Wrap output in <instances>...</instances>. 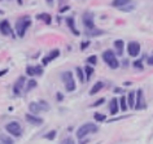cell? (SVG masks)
<instances>
[{"label":"cell","instance_id":"24","mask_svg":"<svg viewBox=\"0 0 153 144\" xmlns=\"http://www.w3.org/2000/svg\"><path fill=\"white\" fill-rule=\"evenodd\" d=\"M120 105H121V111H122V112H125L126 109H127L128 104H127V99H126L125 96H122L121 99H120Z\"/></svg>","mask_w":153,"mask_h":144},{"label":"cell","instance_id":"23","mask_svg":"<svg viewBox=\"0 0 153 144\" xmlns=\"http://www.w3.org/2000/svg\"><path fill=\"white\" fill-rule=\"evenodd\" d=\"M85 73H86V81H90L91 75H92V73H94V68L90 66V65H87L85 68Z\"/></svg>","mask_w":153,"mask_h":144},{"label":"cell","instance_id":"45","mask_svg":"<svg viewBox=\"0 0 153 144\" xmlns=\"http://www.w3.org/2000/svg\"><path fill=\"white\" fill-rule=\"evenodd\" d=\"M0 1H1V0H0Z\"/></svg>","mask_w":153,"mask_h":144},{"label":"cell","instance_id":"46","mask_svg":"<svg viewBox=\"0 0 153 144\" xmlns=\"http://www.w3.org/2000/svg\"><path fill=\"white\" fill-rule=\"evenodd\" d=\"M0 144H1V143H0Z\"/></svg>","mask_w":153,"mask_h":144},{"label":"cell","instance_id":"43","mask_svg":"<svg viewBox=\"0 0 153 144\" xmlns=\"http://www.w3.org/2000/svg\"><path fill=\"white\" fill-rule=\"evenodd\" d=\"M45 1H47V3H48V4H51V5H52V3H53V0H45Z\"/></svg>","mask_w":153,"mask_h":144},{"label":"cell","instance_id":"41","mask_svg":"<svg viewBox=\"0 0 153 144\" xmlns=\"http://www.w3.org/2000/svg\"><path fill=\"white\" fill-rule=\"evenodd\" d=\"M86 143H88V139H85V140L81 139V142H79V144H86Z\"/></svg>","mask_w":153,"mask_h":144},{"label":"cell","instance_id":"44","mask_svg":"<svg viewBox=\"0 0 153 144\" xmlns=\"http://www.w3.org/2000/svg\"><path fill=\"white\" fill-rule=\"evenodd\" d=\"M17 3H18L20 5H22V0H17Z\"/></svg>","mask_w":153,"mask_h":144},{"label":"cell","instance_id":"9","mask_svg":"<svg viewBox=\"0 0 153 144\" xmlns=\"http://www.w3.org/2000/svg\"><path fill=\"white\" fill-rule=\"evenodd\" d=\"M60 56V50H53L49 52L48 56H45V57L43 59V65H48L49 61H53L55 59H57Z\"/></svg>","mask_w":153,"mask_h":144},{"label":"cell","instance_id":"31","mask_svg":"<svg viewBox=\"0 0 153 144\" xmlns=\"http://www.w3.org/2000/svg\"><path fill=\"white\" fill-rule=\"evenodd\" d=\"M26 74L30 75V77L35 75V66H27L26 68Z\"/></svg>","mask_w":153,"mask_h":144},{"label":"cell","instance_id":"25","mask_svg":"<svg viewBox=\"0 0 153 144\" xmlns=\"http://www.w3.org/2000/svg\"><path fill=\"white\" fill-rule=\"evenodd\" d=\"M39 103V107H40V111L42 112H48L49 111V105L47 101H44V100H40V101H38Z\"/></svg>","mask_w":153,"mask_h":144},{"label":"cell","instance_id":"17","mask_svg":"<svg viewBox=\"0 0 153 144\" xmlns=\"http://www.w3.org/2000/svg\"><path fill=\"white\" fill-rule=\"evenodd\" d=\"M123 45H125V43H123V40H121V39L114 42V47L117 48V53L120 56L122 55V52H123Z\"/></svg>","mask_w":153,"mask_h":144},{"label":"cell","instance_id":"5","mask_svg":"<svg viewBox=\"0 0 153 144\" xmlns=\"http://www.w3.org/2000/svg\"><path fill=\"white\" fill-rule=\"evenodd\" d=\"M82 21H83V25L86 26L88 30H94L95 29V22H94V14L90 13V12H86L82 17Z\"/></svg>","mask_w":153,"mask_h":144},{"label":"cell","instance_id":"7","mask_svg":"<svg viewBox=\"0 0 153 144\" xmlns=\"http://www.w3.org/2000/svg\"><path fill=\"white\" fill-rule=\"evenodd\" d=\"M145 108V99H144V94L143 90H137L136 91V103H135V109H144Z\"/></svg>","mask_w":153,"mask_h":144},{"label":"cell","instance_id":"18","mask_svg":"<svg viewBox=\"0 0 153 144\" xmlns=\"http://www.w3.org/2000/svg\"><path fill=\"white\" fill-rule=\"evenodd\" d=\"M0 142H1V144H14L13 139L9 138V135H5V134H0Z\"/></svg>","mask_w":153,"mask_h":144},{"label":"cell","instance_id":"10","mask_svg":"<svg viewBox=\"0 0 153 144\" xmlns=\"http://www.w3.org/2000/svg\"><path fill=\"white\" fill-rule=\"evenodd\" d=\"M25 118H26V121H27L29 123L35 125V126H39V125L43 123V120L39 118V117H36L35 114H30V113H29V114L25 116Z\"/></svg>","mask_w":153,"mask_h":144},{"label":"cell","instance_id":"37","mask_svg":"<svg viewBox=\"0 0 153 144\" xmlns=\"http://www.w3.org/2000/svg\"><path fill=\"white\" fill-rule=\"evenodd\" d=\"M70 9V7L69 5H65V7H61L60 8V13H65V12H68V10Z\"/></svg>","mask_w":153,"mask_h":144},{"label":"cell","instance_id":"22","mask_svg":"<svg viewBox=\"0 0 153 144\" xmlns=\"http://www.w3.org/2000/svg\"><path fill=\"white\" fill-rule=\"evenodd\" d=\"M61 79L64 81V83H66V82L70 81V79H73V74H71V71H64V73L61 74Z\"/></svg>","mask_w":153,"mask_h":144},{"label":"cell","instance_id":"14","mask_svg":"<svg viewBox=\"0 0 153 144\" xmlns=\"http://www.w3.org/2000/svg\"><path fill=\"white\" fill-rule=\"evenodd\" d=\"M109 111H110V114L114 116L117 114L118 111H120V107H118V100L117 99H112V101H110L109 104Z\"/></svg>","mask_w":153,"mask_h":144},{"label":"cell","instance_id":"38","mask_svg":"<svg viewBox=\"0 0 153 144\" xmlns=\"http://www.w3.org/2000/svg\"><path fill=\"white\" fill-rule=\"evenodd\" d=\"M134 66L137 68V69H143V65H141V61H139V60L134 62Z\"/></svg>","mask_w":153,"mask_h":144},{"label":"cell","instance_id":"35","mask_svg":"<svg viewBox=\"0 0 153 144\" xmlns=\"http://www.w3.org/2000/svg\"><path fill=\"white\" fill-rule=\"evenodd\" d=\"M104 101H105V99H104V97H101V99H99L97 101H95V103L92 104V107H99V105H101Z\"/></svg>","mask_w":153,"mask_h":144},{"label":"cell","instance_id":"3","mask_svg":"<svg viewBox=\"0 0 153 144\" xmlns=\"http://www.w3.org/2000/svg\"><path fill=\"white\" fill-rule=\"evenodd\" d=\"M102 60H104V61L108 64L112 69H117V68L120 66V62H118L116 55H114V52L110 51V50L105 51L104 53H102Z\"/></svg>","mask_w":153,"mask_h":144},{"label":"cell","instance_id":"36","mask_svg":"<svg viewBox=\"0 0 153 144\" xmlns=\"http://www.w3.org/2000/svg\"><path fill=\"white\" fill-rule=\"evenodd\" d=\"M90 45V42L87 40V42H83V43H81V51H85L87 47Z\"/></svg>","mask_w":153,"mask_h":144},{"label":"cell","instance_id":"32","mask_svg":"<svg viewBox=\"0 0 153 144\" xmlns=\"http://www.w3.org/2000/svg\"><path fill=\"white\" fill-rule=\"evenodd\" d=\"M61 144H75V142H74V139H73V138L68 136V138H65L62 142H61Z\"/></svg>","mask_w":153,"mask_h":144},{"label":"cell","instance_id":"26","mask_svg":"<svg viewBox=\"0 0 153 144\" xmlns=\"http://www.w3.org/2000/svg\"><path fill=\"white\" fill-rule=\"evenodd\" d=\"M75 71H76V75H78V79L81 82H86V78H85V74H83V70L81 68H75Z\"/></svg>","mask_w":153,"mask_h":144},{"label":"cell","instance_id":"34","mask_svg":"<svg viewBox=\"0 0 153 144\" xmlns=\"http://www.w3.org/2000/svg\"><path fill=\"white\" fill-rule=\"evenodd\" d=\"M35 75H43V68H42L40 65L35 66Z\"/></svg>","mask_w":153,"mask_h":144},{"label":"cell","instance_id":"1","mask_svg":"<svg viewBox=\"0 0 153 144\" xmlns=\"http://www.w3.org/2000/svg\"><path fill=\"white\" fill-rule=\"evenodd\" d=\"M31 25V18L25 16V17H21L20 20L16 22V31H17V35L20 38H24L25 36V33L27 27Z\"/></svg>","mask_w":153,"mask_h":144},{"label":"cell","instance_id":"6","mask_svg":"<svg viewBox=\"0 0 153 144\" xmlns=\"http://www.w3.org/2000/svg\"><path fill=\"white\" fill-rule=\"evenodd\" d=\"M127 52L130 56L136 57V56L140 53V44L137 43V42H130L127 45Z\"/></svg>","mask_w":153,"mask_h":144},{"label":"cell","instance_id":"11","mask_svg":"<svg viewBox=\"0 0 153 144\" xmlns=\"http://www.w3.org/2000/svg\"><path fill=\"white\" fill-rule=\"evenodd\" d=\"M0 33L3 34V35H9V34H12V30H10V25H9V21H1L0 22Z\"/></svg>","mask_w":153,"mask_h":144},{"label":"cell","instance_id":"21","mask_svg":"<svg viewBox=\"0 0 153 144\" xmlns=\"http://www.w3.org/2000/svg\"><path fill=\"white\" fill-rule=\"evenodd\" d=\"M29 111L31 113H39L40 111V107H39V103H30L29 105Z\"/></svg>","mask_w":153,"mask_h":144},{"label":"cell","instance_id":"27","mask_svg":"<svg viewBox=\"0 0 153 144\" xmlns=\"http://www.w3.org/2000/svg\"><path fill=\"white\" fill-rule=\"evenodd\" d=\"M36 85H38V83H36L35 79H30V81L27 82V87H26V91H30V90L35 88Z\"/></svg>","mask_w":153,"mask_h":144},{"label":"cell","instance_id":"42","mask_svg":"<svg viewBox=\"0 0 153 144\" xmlns=\"http://www.w3.org/2000/svg\"><path fill=\"white\" fill-rule=\"evenodd\" d=\"M114 92H116V94H121L122 90H121V88H114Z\"/></svg>","mask_w":153,"mask_h":144},{"label":"cell","instance_id":"4","mask_svg":"<svg viewBox=\"0 0 153 144\" xmlns=\"http://www.w3.org/2000/svg\"><path fill=\"white\" fill-rule=\"evenodd\" d=\"M5 130L9 132V134H12L13 136H21V126L20 123L16 122V121H13V122H9L5 125Z\"/></svg>","mask_w":153,"mask_h":144},{"label":"cell","instance_id":"8","mask_svg":"<svg viewBox=\"0 0 153 144\" xmlns=\"http://www.w3.org/2000/svg\"><path fill=\"white\" fill-rule=\"evenodd\" d=\"M25 82H26L25 77H20V78L17 79L16 83H14V86H13V92H14V95H20V92L22 91V88H24Z\"/></svg>","mask_w":153,"mask_h":144},{"label":"cell","instance_id":"39","mask_svg":"<svg viewBox=\"0 0 153 144\" xmlns=\"http://www.w3.org/2000/svg\"><path fill=\"white\" fill-rule=\"evenodd\" d=\"M56 97H57V100H59V101H62V99H64L62 94H60V92H57V95H56Z\"/></svg>","mask_w":153,"mask_h":144},{"label":"cell","instance_id":"33","mask_svg":"<svg viewBox=\"0 0 153 144\" xmlns=\"http://www.w3.org/2000/svg\"><path fill=\"white\" fill-rule=\"evenodd\" d=\"M87 62L88 64H92V65H95V64L97 62V57L95 55H92V56H90L88 59H87Z\"/></svg>","mask_w":153,"mask_h":144},{"label":"cell","instance_id":"12","mask_svg":"<svg viewBox=\"0 0 153 144\" xmlns=\"http://www.w3.org/2000/svg\"><path fill=\"white\" fill-rule=\"evenodd\" d=\"M66 24H68V26H69V29L71 30V33L74 34V35H81V31H79L78 29H76V26H75V21H74V18L73 17H68L66 18Z\"/></svg>","mask_w":153,"mask_h":144},{"label":"cell","instance_id":"40","mask_svg":"<svg viewBox=\"0 0 153 144\" xmlns=\"http://www.w3.org/2000/svg\"><path fill=\"white\" fill-rule=\"evenodd\" d=\"M147 62H148V65H151V66H153V56H151V57H148V60H147Z\"/></svg>","mask_w":153,"mask_h":144},{"label":"cell","instance_id":"19","mask_svg":"<svg viewBox=\"0 0 153 144\" xmlns=\"http://www.w3.org/2000/svg\"><path fill=\"white\" fill-rule=\"evenodd\" d=\"M65 88H66L68 92H73L75 88H76V85H75V82H74V79H70L69 82L65 83Z\"/></svg>","mask_w":153,"mask_h":144},{"label":"cell","instance_id":"13","mask_svg":"<svg viewBox=\"0 0 153 144\" xmlns=\"http://www.w3.org/2000/svg\"><path fill=\"white\" fill-rule=\"evenodd\" d=\"M36 20L43 21L44 24H47V25H51L52 17H51V14L49 13H39V14H36Z\"/></svg>","mask_w":153,"mask_h":144},{"label":"cell","instance_id":"30","mask_svg":"<svg viewBox=\"0 0 153 144\" xmlns=\"http://www.w3.org/2000/svg\"><path fill=\"white\" fill-rule=\"evenodd\" d=\"M87 35H92V36H96V35H100V34H102L101 30H97V29H94V30H90V31L86 33Z\"/></svg>","mask_w":153,"mask_h":144},{"label":"cell","instance_id":"28","mask_svg":"<svg viewBox=\"0 0 153 144\" xmlns=\"http://www.w3.org/2000/svg\"><path fill=\"white\" fill-rule=\"evenodd\" d=\"M94 118H95V121H97V122H102V121L106 120V117L104 114H101V113H95Z\"/></svg>","mask_w":153,"mask_h":144},{"label":"cell","instance_id":"2","mask_svg":"<svg viewBox=\"0 0 153 144\" xmlns=\"http://www.w3.org/2000/svg\"><path fill=\"white\" fill-rule=\"evenodd\" d=\"M97 130H99V127L95 123H85V125H82L78 130H76V136H78L79 139H82V138H85V136L88 135V134L97 132Z\"/></svg>","mask_w":153,"mask_h":144},{"label":"cell","instance_id":"20","mask_svg":"<svg viewBox=\"0 0 153 144\" xmlns=\"http://www.w3.org/2000/svg\"><path fill=\"white\" fill-rule=\"evenodd\" d=\"M130 0H113L112 5L113 7H118V8H123L126 4H128Z\"/></svg>","mask_w":153,"mask_h":144},{"label":"cell","instance_id":"15","mask_svg":"<svg viewBox=\"0 0 153 144\" xmlns=\"http://www.w3.org/2000/svg\"><path fill=\"white\" fill-rule=\"evenodd\" d=\"M135 103H136V94L131 91V92H128L127 96V104L130 108H135Z\"/></svg>","mask_w":153,"mask_h":144},{"label":"cell","instance_id":"29","mask_svg":"<svg viewBox=\"0 0 153 144\" xmlns=\"http://www.w3.org/2000/svg\"><path fill=\"white\" fill-rule=\"evenodd\" d=\"M56 134H57V132H56L55 130H52V131L47 132V134L44 135V138H45V139H48V140H53V139L56 138Z\"/></svg>","mask_w":153,"mask_h":144},{"label":"cell","instance_id":"16","mask_svg":"<svg viewBox=\"0 0 153 144\" xmlns=\"http://www.w3.org/2000/svg\"><path fill=\"white\" fill-rule=\"evenodd\" d=\"M102 87H104V83H102L101 81H99V82H96L95 85L92 86V88L90 90V95H95V94H97L99 91H100Z\"/></svg>","mask_w":153,"mask_h":144}]
</instances>
